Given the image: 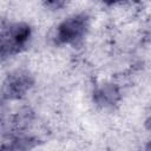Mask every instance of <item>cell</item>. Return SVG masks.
Segmentation results:
<instances>
[{
  "mask_svg": "<svg viewBox=\"0 0 151 151\" xmlns=\"http://www.w3.org/2000/svg\"><path fill=\"white\" fill-rule=\"evenodd\" d=\"M105 1H109V0H105ZM110 1H117V0H110Z\"/></svg>",
  "mask_w": 151,
  "mask_h": 151,
  "instance_id": "3957f363",
  "label": "cell"
},
{
  "mask_svg": "<svg viewBox=\"0 0 151 151\" xmlns=\"http://www.w3.org/2000/svg\"><path fill=\"white\" fill-rule=\"evenodd\" d=\"M87 27L85 15H74L65 20L58 28V38L63 42H72L81 38Z\"/></svg>",
  "mask_w": 151,
  "mask_h": 151,
  "instance_id": "7a4b0ae2",
  "label": "cell"
},
{
  "mask_svg": "<svg viewBox=\"0 0 151 151\" xmlns=\"http://www.w3.org/2000/svg\"><path fill=\"white\" fill-rule=\"evenodd\" d=\"M29 27L22 24L11 26L0 35V55L9 57L18 53L29 38Z\"/></svg>",
  "mask_w": 151,
  "mask_h": 151,
  "instance_id": "6da1fadb",
  "label": "cell"
}]
</instances>
